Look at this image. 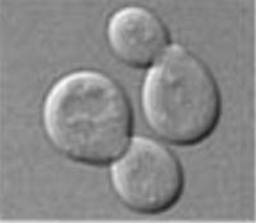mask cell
<instances>
[{
  "label": "cell",
  "instance_id": "cell-1",
  "mask_svg": "<svg viewBox=\"0 0 256 223\" xmlns=\"http://www.w3.org/2000/svg\"><path fill=\"white\" fill-rule=\"evenodd\" d=\"M44 128L68 159L104 167L120 158L134 132V109L124 89L99 71L59 79L45 98Z\"/></svg>",
  "mask_w": 256,
  "mask_h": 223
},
{
  "label": "cell",
  "instance_id": "cell-2",
  "mask_svg": "<svg viewBox=\"0 0 256 223\" xmlns=\"http://www.w3.org/2000/svg\"><path fill=\"white\" fill-rule=\"evenodd\" d=\"M142 109L160 139L177 146H195L209 139L220 122V89L202 59L173 44L146 75Z\"/></svg>",
  "mask_w": 256,
  "mask_h": 223
},
{
  "label": "cell",
  "instance_id": "cell-3",
  "mask_svg": "<svg viewBox=\"0 0 256 223\" xmlns=\"http://www.w3.org/2000/svg\"><path fill=\"white\" fill-rule=\"evenodd\" d=\"M112 183L126 206L140 214H162L182 197L184 172L172 150L148 137L132 141L112 167Z\"/></svg>",
  "mask_w": 256,
  "mask_h": 223
},
{
  "label": "cell",
  "instance_id": "cell-4",
  "mask_svg": "<svg viewBox=\"0 0 256 223\" xmlns=\"http://www.w3.org/2000/svg\"><path fill=\"white\" fill-rule=\"evenodd\" d=\"M106 34L116 58L137 70L152 66L170 43V34L162 18L137 6L113 13Z\"/></svg>",
  "mask_w": 256,
  "mask_h": 223
}]
</instances>
